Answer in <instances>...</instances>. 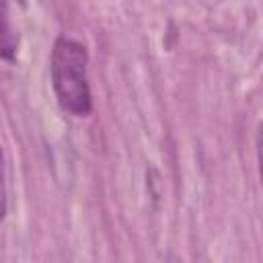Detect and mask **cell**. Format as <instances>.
I'll list each match as a JSON object with an SVG mask.
<instances>
[{"label":"cell","mask_w":263,"mask_h":263,"mask_svg":"<svg viewBox=\"0 0 263 263\" xmlns=\"http://www.w3.org/2000/svg\"><path fill=\"white\" fill-rule=\"evenodd\" d=\"M257 156H259V175L263 183V123L257 129Z\"/></svg>","instance_id":"7a4b0ae2"},{"label":"cell","mask_w":263,"mask_h":263,"mask_svg":"<svg viewBox=\"0 0 263 263\" xmlns=\"http://www.w3.org/2000/svg\"><path fill=\"white\" fill-rule=\"evenodd\" d=\"M86 49L72 39H58L51 49V82L60 105L72 115L84 117L92 109L86 80Z\"/></svg>","instance_id":"6da1fadb"}]
</instances>
